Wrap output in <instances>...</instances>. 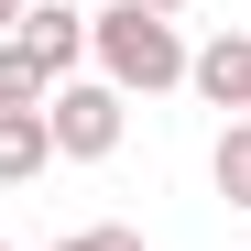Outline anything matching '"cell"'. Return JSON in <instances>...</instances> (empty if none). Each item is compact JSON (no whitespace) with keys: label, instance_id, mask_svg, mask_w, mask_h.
<instances>
[{"label":"cell","instance_id":"obj_1","mask_svg":"<svg viewBox=\"0 0 251 251\" xmlns=\"http://www.w3.org/2000/svg\"><path fill=\"white\" fill-rule=\"evenodd\" d=\"M88 55L120 99H164V88H186V33L164 22V11H131V0H109V11H88Z\"/></svg>","mask_w":251,"mask_h":251},{"label":"cell","instance_id":"obj_2","mask_svg":"<svg viewBox=\"0 0 251 251\" xmlns=\"http://www.w3.org/2000/svg\"><path fill=\"white\" fill-rule=\"evenodd\" d=\"M44 131H55V164H109L120 131H131V99H120L109 76H66L44 99Z\"/></svg>","mask_w":251,"mask_h":251},{"label":"cell","instance_id":"obj_3","mask_svg":"<svg viewBox=\"0 0 251 251\" xmlns=\"http://www.w3.org/2000/svg\"><path fill=\"white\" fill-rule=\"evenodd\" d=\"M11 44H22L33 66H44L55 88H66V76H76V55H88V11H66V0H22V22H11Z\"/></svg>","mask_w":251,"mask_h":251},{"label":"cell","instance_id":"obj_4","mask_svg":"<svg viewBox=\"0 0 251 251\" xmlns=\"http://www.w3.org/2000/svg\"><path fill=\"white\" fill-rule=\"evenodd\" d=\"M186 88L207 109H240L251 120V33H219V44H186Z\"/></svg>","mask_w":251,"mask_h":251},{"label":"cell","instance_id":"obj_5","mask_svg":"<svg viewBox=\"0 0 251 251\" xmlns=\"http://www.w3.org/2000/svg\"><path fill=\"white\" fill-rule=\"evenodd\" d=\"M55 164V131H44V109H0V186H33Z\"/></svg>","mask_w":251,"mask_h":251},{"label":"cell","instance_id":"obj_6","mask_svg":"<svg viewBox=\"0 0 251 251\" xmlns=\"http://www.w3.org/2000/svg\"><path fill=\"white\" fill-rule=\"evenodd\" d=\"M44 99H55V76L33 66V55L11 44V33H0V109H44Z\"/></svg>","mask_w":251,"mask_h":251},{"label":"cell","instance_id":"obj_7","mask_svg":"<svg viewBox=\"0 0 251 251\" xmlns=\"http://www.w3.org/2000/svg\"><path fill=\"white\" fill-rule=\"evenodd\" d=\"M207 175H219V197H229V207H251V120H229V131H219Z\"/></svg>","mask_w":251,"mask_h":251},{"label":"cell","instance_id":"obj_8","mask_svg":"<svg viewBox=\"0 0 251 251\" xmlns=\"http://www.w3.org/2000/svg\"><path fill=\"white\" fill-rule=\"evenodd\" d=\"M55 251H142V229H120V219H99V229H66Z\"/></svg>","mask_w":251,"mask_h":251},{"label":"cell","instance_id":"obj_9","mask_svg":"<svg viewBox=\"0 0 251 251\" xmlns=\"http://www.w3.org/2000/svg\"><path fill=\"white\" fill-rule=\"evenodd\" d=\"M131 11H164V22H175V11H186V0H131Z\"/></svg>","mask_w":251,"mask_h":251},{"label":"cell","instance_id":"obj_10","mask_svg":"<svg viewBox=\"0 0 251 251\" xmlns=\"http://www.w3.org/2000/svg\"><path fill=\"white\" fill-rule=\"evenodd\" d=\"M11 22H22V0H0V33H11Z\"/></svg>","mask_w":251,"mask_h":251},{"label":"cell","instance_id":"obj_11","mask_svg":"<svg viewBox=\"0 0 251 251\" xmlns=\"http://www.w3.org/2000/svg\"><path fill=\"white\" fill-rule=\"evenodd\" d=\"M0 251H11V240H0Z\"/></svg>","mask_w":251,"mask_h":251}]
</instances>
